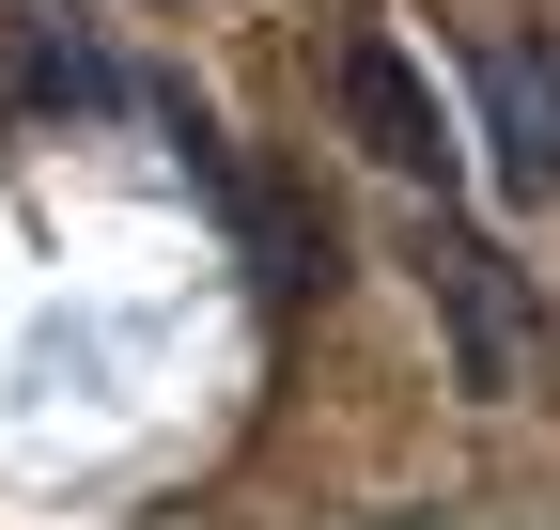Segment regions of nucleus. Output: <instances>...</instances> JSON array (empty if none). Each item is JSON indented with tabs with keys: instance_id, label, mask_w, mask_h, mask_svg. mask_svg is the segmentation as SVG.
I'll list each match as a JSON object with an SVG mask.
<instances>
[{
	"instance_id": "f257e3e1",
	"label": "nucleus",
	"mask_w": 560,
	"mask_h": 530,
	"mask_svg": "<svg viewBox=\"0 0 560 530\" xmlns=\"http://www.w3.org/2000/svg\"><path fill=\"white\" fill-rule=\"evenodd\" d=\"M420 297H436V327H452V390L514 406V390H529V297H514V265L482 250L467 219H420Z\"/></svg>"
},
{
	"instance_id": "f03ea898",
	"label": "nucleus",
	"mask_w": 560,
	"mask_h": 530,
	"mask_svg": "<svg viewBox=\"0 0 560 530\" xmlns=\"http://www.w3.org/2000/svg\"><path fill=\"white\" fill-rule=\"evenodd\" d=\"M327 94H342V141H359L374 172H405V187H452V110H436V79H420V47H389V32H342Z\"/></svg>"
},
{
	"instance_id": "7ed1b4c3",
	"label": "nucleus",
	"mask_w": 560,
	"mask_h": 530,
	"mask_svg": "<svg viewBox=\"0 0 560 530\" xmlns=\"http://www.w3.org/2000/svg\"><path fill=\"white\" fill-rule=\"evenodd\" d=\"M467 94H482V172H499L514 204H545L560 187V32H482Z\"/></svg>"
}]
</instances>
